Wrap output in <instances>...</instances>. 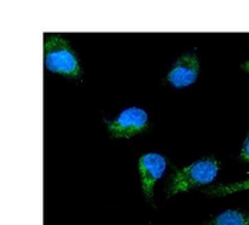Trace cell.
<instances>
[{"label": "cell", "mask_w": 249, "mask_h": 225, "mask_svg": "<svg viewBox=\"0 0 249 225\" xmlns=\"http://www.w3.org/2000/svg\"><path fill=\"white\" fill-rule=\"evenodd\" d=\"M44 60L46 67L53 73L74 78L81 75V67L73 49L70 47L67 40H64L58 35H50L46 38Z\"/></svg>", "instance_id": "obj_2"}, {"label": "cell", "mask_w": 249, "mask_h": 225, "mask_svg": "<svg viewBox=\"0 0 249 225\" xmlns=\"http://www.w3.org/2000/svg\"><path fill=\"white\" fill-rule=\"evenodd\" d=\"M198 75H199V60L196 55L187 53L174 63L173 69L168 72L167 80L174 87L182 89L194 84Z\"/></svg>", "instance_id": "obj_5"}, {"label": "cell", "mask_w": 249, "mask_h": 225, "mask_svg": "<svg viewBox=\"0 0 249 225\" xmlns=\"http://www.w3.org/2000/svg\"><path fill=\"white\" fill-rule=\"evenodd\" d=\"M219 172V163L213 157L201 158L184 169L174 172L167 188L168 195L185 192L192 188L202 187L212 183Z\"/></svg>", "instance_id": "obj_1"}, {"label": "cell", "mask_w": 249, "mask_h": 225, "mask_svg": "<svg viewBox=\"0 0 249 225\" xmlns=\"http://www.w3.org/2000/svg\"><path fill=\"white\" fill-rule=\"evenodd\" d=\"M241 158L244 161H248L249 163V132L244 141V146H242V151H241Z\"/></svg>", "instance_id": "obj_8"}, {"label": "cell", "mask_w": 249, "mask_h": 225, "mask_svg": "<svg viewBox=\"0 0 249 225\" xmlns=\"http://www.w3.org/2000/svg\"><path fill=\"white\" fill-rule=\"evenodd\" d=\"M242 69H244V70H247V72L249 73V60L248 61H245V63L242 64Z\"/></svg>", "instance_id": "obj_9"}, {"label": "cell", "mask_w": 249, "mask_h": 225, "mask_svg": "<svg viewBox=\"0 0 249 225\" xmlns=\"http://www.w3.org/2000/svg\"><path fill=\"white\" fill-rule=\"evenodd\" d=\"M148 126V114L142 109L130 107L118 114V117L108 123L111 137H133L144 131Z\"/></svg>", "instance_id": "obj_3"}, {"label": "cell", "mask_w": 249, "mask_h": 225, "mask_svg": "<svg viewBox=\"0 0 249 225\" xmlns=\"http://www.w3.org/2000/svg\"><path fill=\"white\" fill-rule=\"evenodd\" d=\"M138 169L141 174L144 194L148 200H151L154 194V186L164 175L165 169H167V161L161 154H157V152L144 154L140 158Z\"/></svg>", "instance_id": "obj_4"}, {"label": "cell", "mask_w": 249, "mask_h": 225, "mask_svg": "<svg viewBox=\"0 0 249 225\" xmlns=\"http://www.w3.org/2000/svg\"><path fill=\"white\" fill-rule=\"evenodd\" d=\"M245 189H249V180L242 181V183H235V184H221V186H216V187L207 189V194L215 195V197H222V195H227V194L245 191Z\"/></svg>", "instance_id": "obj_7"}, {"label": "cell", "mask_w": 249, "mask_h": 225, "mask_svg": "<svg viewBox=\"0 0 249 225\" xmlns=\"http://www.w3.org/2000/svg\"><path fill=\"white\" fill-rule=\"evenodd\" d=\"M207 225H249V215L236 209H228L216 215Z\"/></svg>", "instance_id": "obj_6"}]
</instances>
